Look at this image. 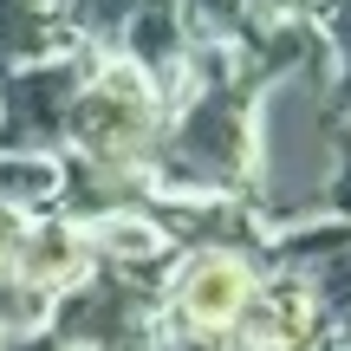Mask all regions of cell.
<instances>
[{"label": "cell", "mask_w": 351, "mask_h": 351, "mask_svg": "<svg viewBox=\"0 0 351 351\" xmlns=\"http://www.w3.org/2000/svg\"><path fill=\"white\" fill-rule=\"evenodd\" d=\"M65 52V7L59 0H0V78Z\"/></svg>", "instance_id": "5"}, {"label": "cell", "mask_w": 351, "mask_h": 351, "mask_svg": "<svg viewBox=\"0 0 351 351\" xmlns=\"http://www.w3.org/2000/svg\"><path fill=\"white\" fill-rule=\"evenodd\" d=\"M59 189H65L59 150H0V208L46 215V208H59Z\"/></svg>", "instance_id": "6"}, {"label": "cell", "mask_w": 351, "mask_h": 351, "mask_svg": "<svg viewBox=\"0 0 351 351\" xmlns=\"http://www.w3.org/2000/svg\"><path fill=\"white\" fill-rule=\"evenodd\" d=\"M345 169V111L332 91V52L274 78L254 98V169L247 208L267 234L332 215V189Z\"/></svg>", "instance_id": "1"}, {"label": "cell", "mask_w": 351, "mask_h": 351, "mask_svg": "<svg viewBox=\"0 0 351 351\" xmlns=\"http://www.w3.org/2000/svg\"><path fill=\"white\" fill-rule=\"evenodd\" d=\"M59 7H65V0H59Z\"/></svg>", "instance_id": "10"}, {"label": "cell", "mask_w": 351, "mask_h": 351, "mask_svg": "<svg viewBox=\"0 0 351 351\" xmlns=\"http://www.w3.org/2000/svg\"><path fill=\"white\" fill-rule=\"evenodd\" d=\"M176 7V0H65V33H85L91 52H117L130 39V26H143L150 13Z\"/></svg>", "instance_id": "7"}, {"label": "cell", "mask_w": 351, "mask_h": 351, "mask_svg": "<svg viewBox=\"0 0 351 351\" xmlns=\"http://www.w3.org/2000/svg\"><path fill=\"white\" fill-rule=\"evenodd\" d=\"M326 345V313L300 274H261L247 313H241L228 351H319Z\"/></svg>", "instance_id": "4"}, {"label": "cell", "mask_w": 351, "mask_h": 351, "mask_svg": "<svg viewBox=\"0 0 351 351\" xmlns=\"http://www.w3.org/2000/svg\"><path fill=\"white\" fill-rule=\"evenodd\" d=\"M26 228H33V215L0 208V293H20V254H26Z\"/></svg>", "instance_id": "9"}, {"label": "cell", "mask_w": 351, "mask_h": 351, "mask_svg": "<svg viewBox=\"0 0 351 351\" xmlns=\"http://www.w3.org/2000/svg\"><path fill=\"white\" fill-rule=\"evenodd\" d=\"M91 46H65L0 78V150H59L78 85L91 78Z\"/></svg>", "instance_id": "3"}, {"label": "cell", "mask_w": 351, "mask_h": 351, "mask_svg": "<svg viewBox=\"0 0 351 351\" xmlns=\"http://www.w3.org/2000/svg\"><path fill=\"white\" fill-rule=\"evenodd\" d=\"M261 267L241 247H189L169 261L163 274V326L169 339H195V345H228L247 313Z\"/></svg>", "instance_id": "2"}, {"label": "cell", "mask_w": 351, "mask_h": 351, "mask_svg": "<svg viewBox=\"0 0 351 351\" xmlns=\"http://www.w3.org/2000/svg\"><path fill=\"white\" fill-rule=\"evenodd\" d=\"M189 39L195 46H215V52H241L254 39V20H247V0H176Z\"/></svg>", "instance_id": "8"}]
</instances>
